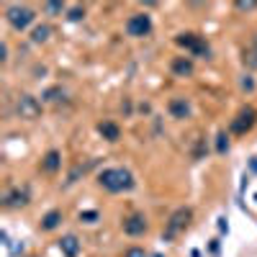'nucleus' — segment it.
Masks as SVG:
<instances>
[{"mask_svg":"<svg viewBox=\"0 0 257 257\" xmlns=\"http://www.w3.org/2000/svg\"><path fill=\"white\" fill-rule=\"evenodd\" d=\"M98 185L108 193H123L134 188V175L126 167H105L98 175Z\"/></svg>","mask_w":257,"mask_h":257,"instance_id":"1","label":"nucleus"},{"mask_svg":"<svg viewBox=\"0 0 257 257\" xmlns=\"http://www.w3.org/2000/svg\"><path fill=\"white\" fill-rule=\"evenodd\" d=\"M175 44L183 47L185 52H190L193 57H203L208 59L211 57V47L206 44V39L198 36V34H193V31H185V34H178L175 36Z\"/></svg>","mask_w":257,"mask_h":257,"instance_id":"2","label":"nucleus"},{"mask_svg":"<svg viewBox=\"0 0 257 257\" xmlns=\"http://www.w3.org/2000/svg\"><path fill=\"white\" fill-rule=\"evenodd\" d=\"M6 21H8L16 31H26L34 21H36V13H34V8H29V6L16 3V6H8V8H6Z\"/></svg>","mask_w":257,"mask_h":257,"instance_id":"3","label":"nucleus"},{"mask_svg":"<svg viewBox=\"0 0 257 257\" xmlns=\"http://www.w3.org/2000/svg\"><path fill=\"white\" fill-rule=\"evenodd\" d=\"M190 219H193V211L185 208V206L178 208V211H173V216H170V221H167V226H165V239H175L178 234H183V231L188 229Z\"/></svg>","mask_w":257,"mask_h":257,"instance_id":"4","label":"nucleus"},{"mask_svg":"<svg viewBox=\"0 0 257 257\" xmlns=\"http://www.w3.org/2000/svg\"><path fill=\"white\" fill-rule=\"evenodd\" d=\"M126 34L134 36V39H144L152 34V18L147 13H134L126 18Z\"/></svg>","mask_w":257,"mask_h":257,"instance_id":"5","label":"nucleus"},{"mask_svg":"<svg viewBox=\"0 0 257 257\" xmlns=\"http://www.w3.org/2000/svg\"><path fill=\"white\" fill-rule=\"evenodd\" d=\"M16 111H18V116L21 118H26V121H36L39 116H41V103H39V98H34V95H29V93H24L18 100H16Z\"/></svg>","mask_w":257,"mask_h":257,"instance_id":"6","label":"nucleus"},{"mask_svg":"<svg viewBox=\"0 0 257 257\" xmlns=\"http://www.w3.org/2000/svg\"><path fill=\"white\" fill-rule=\"evenodd\" d=\"M254 123H257V111L252 108V105H247V108H242V111L237 113V118L231 121V132L242 137V134H247V132H249V128H252Z\"/></svg>","mask_w":257,"mask_h":257,"instance_id":"7","label":"nucleus"},{"mask_svg":"<svg viewBox=\"0 0 257 257\" xmlns=\"http://www.w3.org/2000/svg\"><path fill=\"white\" fill-rule=\"evenodd\" d=\"M149 229L144 213H132L128 219H123V231L128 234V237H142V234Z\"/></svg>","mask_w":257,"mask_h":257,"instance_id":"8","label":"nucleus"},{"mask_svg":"<svg viewBox=\"0 0 257 257\" xmlns=\"http://www.w3.org/2000/svg\"><path fill=\"white\" fill-rule=\"evenodd\" d=\"M59 252L64 257H77L80 254V239L75 237V234H67V237L59 239Z\"/></svg>","mask_w":257,"mask_h":257,"instance_id":"9","label":"nucleus"},{"mask_svg":"<svg viewBox=\"0 0 257 257\" xmlns=\"http://www.w3.org/2000/svg\"><path fill=\"white\" fill-rule=\"evenodd\" d=\"M29 203V190L24 188H16V190H11L8 196H6V208H24Z\"/></svg>","mask_w":257,"mask_h":257,"instance_id":"10","label":"nucleus"},{"mask_svg":"<svg viewBox=\"0 0 257 257\" xmlns=\"http://www.w3.org/2000/svg\"><path fill=\"white\" fill-rule=\"evenodd\" d=\"M98 132H100L103 139H108V142H118L121 139V128H118L116 121H100L98 123Z\"/></svg>","mask_w":257,"mask_h":257,"instance_id":"11","label":"nucleus"},{"mask_svg":"<svg viewBox=\"0 0 257 257\" xmlns=\"http://www.w3.org/2000/svg\"><path fill=\"white\" fill-rule=\"evenodd\" d=\"M170 67H173V72H175L178 77H190V75H193V59H190V57H175Z\"/></svg>","mask_w":257,"mask_h":257,"instance_id":"12","label":"nucleus"},{"mask_svg":"<svg viewBox=\"0 0 257 257\" xmlns=\"http://www.w3.org/2000/svg\"><path fill=\"white\" fill-rule=\"evenodd\" d=\"M167 108H170V113H173V118H188L190 116V103L185 98H173Z\"/></svg>","mask_w":257,"mask_h":257,"instance_id":"13","label":"nucleus"},{"mask_svg":"<svg viewBox=\"0 0 257 257\" xmlns=\"http://www.w3.org/2000/svg\"><path fill=\"white\" fill-rule=\"evenodd\" d=\"M242 62H244V67H249V70H257V31L252 34V41H249V47L244 49V57H242Z\"/></svg>","mask_w":257,"mask_h":257,"instance_id":"14","label":"nucleus"},{"mask_svg":"<svg viewBox=\"0 0 257 257\" xmlns=\"http://www.w3.org/2000/svg\"><path fill=\"white\" fill-rule=\"evenodd\" d=\"M59 224H62V211H59V208L47 211L44 219H41V229H44V231H54Z\"/></svg>","mask_w":257,"mask_h":257,"instance_id":"15","label":"nucleus"},{"mask_svg":"<svg viewBox=\"0 0 257 257\" xmlns=\"http://www.w3.org/2000/svg\"><path fill=\"white\" fill-rule=\"evenodd\" d=\"M41 167H44V173H57V170L62 167V155L57 152V149L47 152V157L41 160Z\"/></svg>","mask_w":257,"mask_h":257,"instance_id":"16","label":"nucleus"},{"mask_svg":"<svg viewBox=\"0 0 257 257\" xmlns=\"http://www.w3.org/2000/svg\"><path fill=\"white\" fill-rule=\"evenodd\" d=\"M52 36V26H36L34 31H31V41H34V44H44V41Z\"/></svg>","mask_w":257,"mask_h":257,"instance_id":"17","label":"nucleus"},{"mask_svg":"<svg viewBox=\"0 0 257 257\" xmlns=\"http://www.w3.org/2000/svg\"><path fill=\"white\" fill-rule=\"evenodd\" d=\"M41 11H44L47 16H59V13L67 11V6H64V3H54V0H49V3L41 6Z\"/></svg>","mask_w":257,"mask_h":257,"instance_id":"18","label":"nucleus"},{"mask_svg":"<svg viewBox=\"0 0 257 257\" xmlns=\"http://www.w3.org/2000/svg\"><path fill=\"white\" fill-rule=\"evenodd\" d=\"M216 152L219 155L229 152V137H226V132H219V137H216Z\"/></svg>","mask_w":257,"mask_h":257,"instance_id":"19","label":"nucleus"},{"mask_svg":"<svg viewBox=\"0 0 257 257\" xmlns=\"http://www.w3.org/2000/svg\"><path fill=\"white\" fill-rule=\"evenodd\" d=\"M234 8H237V11H254L257 8V3H254V0H237V3H234Z\"/></svg>","mask_w":257,"mask_h":257,"instance_id":"20","label":"nucleus"},{"mask_svg":"<svg viewBox=\"0 0 257 257\" xmlns=\"http://www.w3.org/2000/svg\"><path fill=\"white\" fill-rule=\"evenodd\" d=\"M123 257H149L142 247H128L126 252H123Z\"/></svg>","mask_w":257,"mask_h":257,"instance_id":"21","label":"nucleus"},{"mask_svg":"<svg viewBox=\"0 0 257 257\" xmlns=\"http://www.w3.org/2000/svg\"><path fill=\"white\" fill-rule=\"evenodd\" d=\"M98 219V211H82L80 213V221H85V224H93Z\"/></svg>","mask_w":257,"mask_h":257,"instance_id":"22","label":"nucleus"},{"mask_svg":"<svg viewBox=\"0 0 257 257\" xmlns=\"http://www.w3.org/2000/svg\"><path fill=\"white\" fill-rule=\"evenodd\" d=\"M67 18H70V21H82V18H85V8H80V6H77V8H72Z\"/></svg>","mask_w":257,"mask_h":257,"instance_id":"23","label":"nucleus"},{"mask_svg":"<svg viewBox=\"0 0 257 257\" xmlns=\"http://www.w3.org/2000/svg\"><path fill=\"white\" fill-rule=\"evenodd\" d=\"M242 88H244V90H254V82H252V77H249V75H244V77H242Z\"/></svg>","mask_w":257,"mask_h":257,"instance_id":"24","label":"nucleus"},{"mask_svg":"<svg viewBox=\"0 0 257 257\" xmlns=\"http://www.w3.org/2000/svg\"><path fill=\"white\" fill-rule=\"evenodd\" d=\"M252 170H254V173H257V157L252 160Z\"/></svg>","mask_w":257,"mask_h":257,"instance_id":"25","label":"nucleus"},{"mask_svg":"<svg viewBox=\"0 0 257 257\" xmlns=\"http://www.w3.org/2000/svg\"><path fill=\"white\" fill-rule=\"evenodd\" d=\"M31 257H34V254H31Z\"/></svg>","mask_w":257,"mask_h":257,"instance_id":"26","label":"nucleus"}]
</instances>
